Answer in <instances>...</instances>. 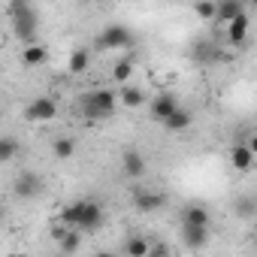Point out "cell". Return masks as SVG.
Masks as SVG:
<instances>
[{"mask_svg":"<svg viewBox=\"0 0 257 257\" xmlns=\"http://www.w3.org/2000/svg\"><path fill=\"white\" fill-rule=\"evenodd\" d=\"M7 13H10L13 31L25 43V49L28 46H37L34 43V37H37V10H34V4H28V0H13V4L7 7Z\"/></svg>","mask_w":257,"mask_h":257,"instance_id":"obj_2","label":"cell"},{"mask_svg":"<svg viewBox=\"0 0 257 257\" xmlns=\"http://www.w3.org/2000/svg\"><path fill=\"white\" fill-rule=\"evenodd\" d=\"M245 146H248V149H251V155H254V158H257V134H254V137H251V140H245Z\"/></svg>","mask_w":257,"mask_h":257,"instance_id":"obj_25","label":"cell"},{"mask_svg":"<svg viewBox=\"0 0 257 257\" xmlns=\"http://www.w3.org/2000/svg\"><path fill=\"white\" fill-rule=\"evenodd\" d=\"M149 257H170V254H167V248H164V245H158V248H152V254H149Z\"/></svg>","mask_w":257,"mask_h":257,"instance_id":"obj_26","label":"cell"},{"mask_svg":"<svg viewBox=\"0 0 257 257\" xmlns=\"http://www.w3.org/2000/svg\"><path fill=\"white\" fill-rule=\"evenodd\" d=\"M182 239H185L188 248L200 251V248L209 245V227H182Z\"/></svg>","mask_w":257,"mask_h":257,"instance_id":"obj_16","label":"cell"},{"mask_svg":"<svg viewBox=\"0 0 257 257\" xmlns=\"http://www.w3.org/2000/svg\"><path fill=\"white\" fill-rule=\"evenodd\" d=\"M239 16H245V4H239V0H224V4H218L215 22L218 25H233Z\"/></svg>","mask_w":257,"mask_h":257,"instance_id":"obj_13","label":"cell"},{"mask_svg":"<svg viewBox=\"0 0 257 257\" xmlns=\"http://www.w3.org/2000/svg\"><path fill=\"white\" fill-rule=\"evenodd\" d=\"M52 155H55L58 161H70V158L76 155V140H73V137H58V140L52 143Z\"/></svg>","mask_w":257,"mask_h":257,"instance_id":"obj_19","label":"cell"},{"mask_svg":"<svg viewBox=\"0 0 257 257\" xmlns=\"http://www.w3.org/2000/svg\"><path fill=\"white\" fill-rule=\"evenodd\" d=\"M176 109H182V103H179V97H176L173 91H161L158 97H152V100H149V112H152V118H155V121H161V124H164Z\"/></svg>","mask_w":257,"mask_h":257,"instance_id":"obj_5","label":"cell"},{"mask_svg":"<svg viewBox=\"0 0 257 257\" xmlns=\"http://www.w3.org/2000/svg\"><path fill=\"white\" fill-rule=\"evenodd\" d=\"M16 152H19L16 137H4V140H0V164H10L16 158Z\"/></svg>","mask_w":257,"mask_h":257,"instance_id":"obj_23","label":"cell"},{"mask_svg":"<svg viewBox=\"0 0 257 257\" xmlns=\"http://www.w3.org/2000/svg\"><path fill=\"white\" fill-rule=\"evenodd\" d=\"M118 103H121L118 94L109 91V88H94V91H88V94L79 97V109H82V115L88 121H106V118H112L115 109H118Z\"/></svg>","mask_w":257,"mask_h":257,"instance_id":"obj_1","label":"cell"},{"mask_svg":"<svg viewBox=\"0 0 257 257\" xmlns=\"http://www.w3.org/2000/svg\"><path fill=\"white\" fill-rule=\"evenodd\" d=\"M88 64H91V55H88V49H73V52H70V61H67V67H70V73H73V76L85 73V70H88Z\"/></svg>","mask_w":257,"mask_h":257,"instance_id":"obj_20","label":"cell"},{"mask_svg":"<svg viewBox=\"0 0 257 257\" xmlns=\"http://www.w3.org/2000/svg\"><path fill=\"white\" fill-rule=\"evenodd\" d=\"M103 227V206L97 200H85V212H82V221H79V230L82 233H94Z\"/></svg>","mask_w":257,"mask_h":257,"instance_id":"obj_9","label":"cell"},{"mask_svg":"<svg viewBox=\"0 0 257 257\" xmlns=\"http://www.w3.org/2000/svg\"><path fill=\"white\" fill-rule=\"evenodd\" d=\"M146 170H149V161H146V155H140L137 149H127V152L121 155V173H124L127 179H143Z\"/></svg>","mask_w":257,"mask_h":257,"instance_id":"obj_7","label":"cell"},{"mask_svg":"<svg viewBox=\"0 0 257 257\" xmlns=\"http://www.w3.org/2000/svg\"><path fill=\"white\" fill-rule=\"evenodd\" d=\"M209 224H212V215H209L206 206L191 203V206L182 209V227H209Z\"/></svg>","mask_w":257,"mask_h":257,"instance_id":"obj_10","label":"cell"},{"mask_svg":"<svg viewBox=\"0 0 257 257\" xmlns=\"http://www.w3.org/2000/svg\"><path fill=\"white\" fill-rule=\"evenodd\" d=\"M13 191H16V197H19V200H37V197L43 194V179H40L37 173L25 170V173H19V179H16V185H13Z\"/></svg>","mask_w":257,"mask_h":257,"instance_id":"obj_6","label":"cell"},{"mask_svg":"<svg viewBox=\"0 0 257 257\" xmlns=\"http://www.w3.org/2000/svg\"><path fill=\"white\" fill-rule=\"evenodd\" d=\"M164 194L161 191H149V188H137L134 191V206H137V212H158V209H164Z\"/></svg>","mask_w":257,"mask_h":257,"instance_id":"obj_8","label":"cell"},{"mask_svg":"<svg viewBox=\"0 0 257 257\" xmlns=\"http://www.w3.org/2000/svg\"><path fill=\"white\" fill-rule=\"evenodd\" d=\"M254 245H257V239H254Z\"/></svg>","mask_w":257,"mask_h":257,"instance_id":"obj_28","label":"cell"},{"mask_svg":"<svg viewBox=\"0 0 257 257\" xmlns=\"http://www.w3.org/2000/svg\"><path fill=\"white\" fill-rule=\"evenodd\" d=\"M55 115H58V100H55V97H34V100L25 106V118L34 121V124L52 121Z\"/></svg>","mask_w":257,"mask_h":257,"instance_id":"obj_4","label":"cell"},{"mask_svg":"<svg viewBox=\"0 0 257 257\" xmlns=\"http://www.w3.org/2000/svg\"><path fill=\"white\" fill-rule=\"evenodd\" d=\"M134 43V31L127 28V25H106L100 34H97V40H94V46L100 49V52H112V49H127Z\"/></svg>","mask_w":257,"mask_h":257,"instance_id":"obj_3","label":"cell"},{"mask_svg":"<svg viewBox=\"0 0 257 257\" xmlns=\"http://www.w3.org/2000/svg\"><path fill=\"white\" fill-rule=\"evenodd\" d=\"M227 40H230V46H245V40H248V13L245 16H239L233 25H227Z\"/></svg>","mask_w":257,"mask_h":257,"instance_id":"obj_17","label":"cell"},{"mask_svg":"<svg viewBox=\"0 0 257 257\" xmlns=\"http://www.w3.org/2000/svg\"><path fill=\"white\" fill-rule=\"evenodd\" d=\"M49 61V46H28L25 52H22V64L25 67H43Z\"/></svg>","mask_w":257,"mask_h":257,"instance_id":"obj_18","label":"cell"},{"mask_svg":"<svg viewBox=\"0 0 257 257\" xmlns=\"http://www.w3.org/2000/svg\"><path fill=\"white\" fill-rule=\"evenodd\" d=\"M118 100L124 109H143L146 106V91L143 88H134V85H124L118 91Z\"/></svg>","mask_w":257,"mask_h":257,"instance_id":"obj_14","label":"cell"},{"mask_svg":"<svg viewBox=\"0 0 257 257\" xmlns=\"http://www.w3.org/2000/svg\"><path fill=\"white\" fill-rule=\"evenodd\" d=\"M131 76H134V61L124 58V61H115V64H112V79H115L118 85H124Z\"/></svg>","mask_w":257,"mask_h":257,"instance_id":"obj_22","label":"cell"},{"mask_svg":"<svg viewBox=\"0 0 257 257\" xmlns=\"http://www.w3.org/2000/svg\"><path fill=\"white\" fill-rule=\"evenodd\" d=\"M191 124H194V112L182 106V109H176V112L164 121V131H167V134H182V131H188Z\"/></svg>","mask_w":257,"mask_h":257,"instance_id":"obj_11","label":"cell"},{"mask_svg":"<svg viewBox=\"0 0 257 257\" xmlns=\"http://www.w3.org/2000/svg\"><path fill=\"white\" fill-rule=\"evenodd\" d=\"M94 257H121V254H115V251H97Z\"/></svg>","mask_w":257,"mask_h":257,"instance_id":"obj_27","label":"cell"},{"mask_svg":"<svg viewBox=\"0 0 257 257\" xmlns=\"http://www.w3.org/2000/svg\"><path fill=\"white\" fill-rule=\"evenodd\" d=\"M58 245H61V251H64V254L79 251V245H82V230H67V233L58 239Z\"/></svg>","mask_w":257,"mask_h":257,"instance_id":"obj_21","label":"cell"},{"mask_svg":"<svg viewBox=\"0 0 257 257\" xmlns=\"http://www.w3.org/2000/svg\"><path fill=\"white\" fill-rule=\"evenodd\" d=\"M124 254H127V257H149V254H152V242H149L146 236L134 233V236L124 239Z\"/></svg>","mask_w":257,"mask_h":257,"instance_id":"obj_15","label":"cell"},{"mask_svg":"<svg viewBox=\"0 0 257 257\" xmlns=\"http://www.w3.org/2000/svg\"><path fill=\"white\" fill-rule=\"evenodd\" d=\"M230 164H233V170H239V173H251V170H254V155H251V149H248L245 143L233 146V149H230Z\"/></svg>","mask_w":257,"mask_h":257,"instance_id":"obj_12","label":"cell"},{"mask_svg":"<svg viewBox=\"0 0 257 257\" xmlns=\"http://www.w3.org/2000/svg\"><path fill=\"white\" fill-rule=\"evenodd\" d=\"M194 16H197V19H206V22H215L218 4H197V7H194Z\"/></svg>","mask_w":257,"mask_h":257,"instance_id":"obj_24","label":"cell"}]
</instances>
